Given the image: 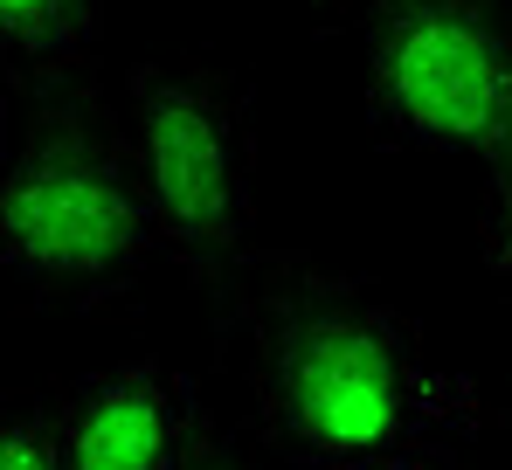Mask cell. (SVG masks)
I'll return each mask as SVG.
<instances>
[{"mask_svg": "<svg viewBox=\"0 0 512 470\" xmlns=\"http://www.w3.org/2000/svg\"><path fill=\"white\" fill-rule=\"evenodd\" d=\"M256 381L277 436L326 470L416 457L478 422V388L353 277L284 270L256 291Z\"/></svg>", "mask_w": 512, "mask_h": 470, "instance_id": "cell-1", "label": "cell"}, {"mask_svg": "<svg viewBox=\"0 0 512 470\" xmlns=\"http://www.w3.org/2000/svg\"><path fill=\"white\" fill-rule=\"evenodd\" d=\"M153 249L125 111L90 70L21 77L0 118V263L56 298H118Z\"/></svg>", "mask_w": 512, "mask_h": 470, "instance_id": "cell-2", "label": "cell"}, {"mask_svg": "<svg viewBox=\"0 0 512 470\" xmlns=\"http://www.w3.org/2000/svg\"><path fill=\"white\" fill-rule=\"evenodd\" d=\"M360 49L388 132L478 166L485 249L512 270V0H367Z\"/></svg>", "mask_w": 512, "mask_h": 470, "instance_id": "cell-3", "label": "cell"}, {"mask_svg": "<svg viewBox=\"0 0 512 470\" xmlns=\"http://www.w3.org/2000/svg\"><path fill=\"white\" fill-rule=\"evenodd\" d=\"M125 139L153 208L160 249L229 291L256 277L250 256V111L243 90L208 56H167L125 77Z\"/></svg>", "mask_w": 512, "mask_h": 470, "instance_id": "cell-4", "label": "cell"}, {"mask_svg": "<svg viewBox=\"0 0 512 470\" xmlns=\"http://www.w3.org/2000/svg\"><path fill=\"white\" fill-rule=\"evenodd\" d=\"M63 470H173L187 408L160 367H111L56 408Z\"/></svg>", "mask_w": 512, "mask_h": 470, "instance_id": "cell-5", "label": "cell"}, {"mask_svg": "<svg viewBox=\"0 0 512 470\" xmlns=\"http://www.w3.org/2000/svg\"><path fill=\"white\" fill-rule=\"evenodd\" d=\"M97 28H104L97 0H0V70L21 77L84 70Z\"/></svg>", "mask_w": 512, "mask_h": 470, "instance_id": "cell-6", "label": "cell"}, {"mask_svg": "<svg viewBox=\"0 0 512 470\" xmlns=\"http://www.w3.org/2000/svg\"><path fill=\"white\" fill-rule=\"evenodd\" d=\"M0 470H63V429L42 408L0 415Z\"/></svg>", "mask_w": 512, "mask_h": 470, "instance_id": "cell-7", "label": "cell"}, {"mask_svg": "<svg viewBox=\"0 0 512 470\" xmlns=\"http://www.w3.org/2000/svg\"><path fill=\"white\" fill-rule=\"evenodd\" d=\"M173 470H250V457H243L208 415H187V429H180V464Z\"/></svg>", "mask_w": 512, "mask_h": 470, "instance_id": "cell-8", "label": "cell"}, {"mask_svg": "<svg viewBox=\"0 0 512 470\" xmlns=\"http://www.w3.org/2000/svg\"><path fill=\"white\" fill-rule=\"evenodd\" d=\"M360 470H443V464H429V457H381V464H360Z\"/></svg>", "mask_w": 512, "mask_h": 470, "instance_id": "cell-9", "label": "cell"}]
</instances>
